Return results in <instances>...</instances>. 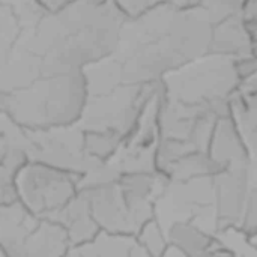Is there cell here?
<instances>
[{
	"mask_svg": "<svg viewBox=\"0 0 257 257\" xmlns=\"http://www.w3.org/2000/svg\"><path fill=\"white\" fill-rule=\"evenodd\" d=\"M169 245L187 257H235L218 238L190 220H175L166 229Z\"/></svg>",
	"mask_w": 257,
	"mask_h": 257,
	"instance_id": "12",
	"label": "cell"
},
{
	"mask_svg": "<svg viewBox=\"0 0 257 257\" xmlns=\"http://www.w3.org/2000/svg\"><path fill=\"white\" fill-rule=\"evenodd\" d=\"M20 35L21 30L8 0H0V66L9 57Z\"/></svg>",
	"mask_w": 257,
	"mask_h": 257,
	"instance_id": "21",
	"label": "cell"
},
{
	"mask_svg": "<svg viewBox=\"0 0 257 257\" xmlns=\"http://www.w3.org/2000/svg\"><path fill=\"white\" fill-rule=\"evenodd\" d=\"M134 238L137 244L152 257H161L169 247L166 230L163 229V224L157 217L146 221L134 235Z\"/></svg>",
	"mask_w": 257,
	"mask_h": 257,
	"instance_id": "20",
	"label": "cell"
},
{
	"mask_svg": "<svg viewBox=\"0 0 257 257\" xmlns=\"http://www.w3.org/2000/svg\"><path fill=\"white\" fill-rule=\"evenodd\" d=\"M247 0H199L197 6L208 15L212 24L233 15H239Z\"/></svg>",
	"mask_w": 257,
	"mask_h": 257,
	"instance_id": "23",
	"label": "cell"
},
{
	"mask_svg": "<svg viewBox=\"0 0 257 257\" xmlns=\"http://www.w3.org/2000/svg\"><path fill=\"white\" fill-rule=\"evenodd\" d=\"M208 53L233 60L256 57V32L248 29L241 15L212 24Z\"/></svg>",
	"mask_w": 257,
	"mask_h": 257,
	"instance_id": "13",
	"label": "cell"
},
{
	"mask_svg": "<svg viewBox=\"0 0 257 257\" xmlns=\"http://www.w3.org/2000/svg\"><path fill=\"white\" fill-rule=\"evenodd\" d=\"M161 257H187L185 254H182L178 248H175V247H172V245H169L167 247V250L164 251V254Z\"/></svg>",
	"mask_w": 257,
	"mask_h": 257,
	"instance_id": "26",
	"label": "cell"
},
{
	"mask_svg": "<svg viewBox=\"0 0 257 257\" xmlns=\"http://www.w3.org/2000/svg\"><path fill=\"white\" fill-rule=\"evenodd\" d=\"M0 257H6L5 256V253H3V250H2V247H0Z\"/></svg>",
	"mask_w": 257,
	"mask_h": 257,
	"instance_id": "28",
	"label": "cell"
},
{
	"mask_svg": "<svg viewBox=\"0 0 257 257\" xmlns=\"http://www.w3.org/2000/svg\"><path fill=\"white\" fill-rule=\"evenodd\" d=\"M26 131L29 137V161L59 169L78 179L99 163L84 152L83 130L77 123Z\"/></svg>",
	"mask_w": 257,
	"mask_h": 257,
	"instance_id": "8",
	"label": "cell"
},
{
	"mask_svg": "<svg viewBox=\"0 0 257 257\" xmlns=\"http://www.w3.org/2000/svg\"><path fill=\"white\" fill-rule=\"evenodd\" d=\"M78 193L86 199L90 214L101 232L111 235H136L130 211L117 182L81 188Z\"/></svg>",
	"mask_w": 257,
	"mask_h": 257,
	"instance_id": "10",
	"label": "cell"
},
{
	"mask_svg": "<svg viewBox=\"0 0 257 257\" xmlns=\"http://www.w3.org/2000/svg\"><path fill=\"white\" fill-rule=\"evenodd\" d=\"M81 257H152L131 235H111L99 232L95 239L78 247Z\"/></svg>",
	"mask_w": 257,
	"mask_h": 257,
	"instance_id": "17",
	"label": "cell"
},
{
	"mask_svg": "<svg viewBox=\"0 0 257 257\" xmlns=\"http://www.w3.org/2000/svg\"><path fill=\"white\" fill-rule=\"evenodd\" d=\"M21 33L32 32L48 12L38 0H8Z\"/></svg>",
	"mask_w": 257,
	"mask_h": 257,
	"instance_id": "22",
	"label": "cell"
},
{
	"mask_svg": "<svg viewBox=\"0 0 257 257\" xmlns=\"http://www.w3.org/2000/svg\"><path fill=\"white\" fill-rule=\"evenodd\" d=\"M17 202L27 211L51 218L78 193V178L59 169L29 161L15 179Z\"/></svg>",
	"mask_w": 257,
	"mask_h": 257,
	"instance_id": "7",
	"label": "cell"
},
{
	"mask_svg": "<svg viewBox=\"0 0 257 257\" xmlns=\"http://www.w3.org/2000/svg\"><path fill=\"white\" fill-rule=\"evenodd\" d=\"M69 2H74V0H63V5H66V3H69Z\"/></svg>",
	"mask_w": 257,
	"mask_h": 257,
	"instance_id": "29",
	"label": "cell"
},
{
	"mask_svg": "<svg viewBox=\"0 0 257 257\" xmlns=\"http://www.w3.org/2000/svg\"><path fill=\"white\" fill-rule=\"evenodd\" d=\"M50 220L56 221L63 227L71 247L84 245L92 239H95L101 232L90 214L86 199L80 193H77V196L71 199Z\"/></svg>",
	"mask_w": 257,
	"mask_h": 257,
	"instance_id": "15",
	"label": "cell"
},
{
	"mask_svg": "<svg viewBox=\"0 0 257 257\" xmlns=\"http://www.w3.org/2000/svg\"><path fill=\"white\" fill-rule=\"evenodd\" d=\"M241 83L233 59L206 53L166 74L161 81L164 98L215 110L229 116V99Z\"/></svg>",
	"mask_w": 257,
	"mask_h": 257,
	"instance_id": "4",
	"label": "cell"
},
{
	"mask_svg": "<svg viewBox=\"0 0 257 257\" xmlns=\"http://www.w3.org/2000/svg\"><path fill=\"white\" fill-rule=\"evenodd\" d=\"M62 257H81V254H80L78 247H71Z\"/></svg>",
	"mask_w": 257,
	"mask_h": 257,
	"instance_id": "27",
	"label": "cell"
},
{
	"mask_svg": "<svg viewBox=\"0 0 257 257\" xmlns=\"http://www.w3.org/2000/svg\"><path fill=\"white\" fill-rule=\"evenodd\" d=\"M206 154L217 169V173L235 167L254 166V158L248 154L238 130L229 116L217 119Z\"/></svg>",
	"mask_w": 257,
	"mask_h": 257,
	"instance_id": "11",
	"label": "cell"
},
{
	"mask_svg": "<svg viewBox=\"0 0 257 257\" xmlns=\"http://www.w3.org/2000/svg\"><path fill=\"white\" fill-rule=\"evenodd\" d=\"M123 20L113 0H74L48 11L15 44L42 59V75L81 71L114 51Z\"/></svg>",
	"mask_w": 257,
	"mask_h": 257,
	"instance_id": "2",
	"label": "cell"
},
{
	"mask_svg": "<svg viewBox=\"0 0 257 257\" xmlns=\"http://www.w3.org/2000/svg\"><path fill=\"white\" fill-rule=\"evenodd\" d=\"M0 247L6 257H62L71 244L60 224L14 202L0 205Z\"/></svg>",
	"mask_w": 257,
	"mask_h": 257,
	"instance_id": "5",
	"label": "cell"
},
{
	"mask_svg": "<svg viewBox=\"0 0 257 257\" xmlns=\"http://www.w3.org/2000/svg\"><path fill=\"white\" fill-rule=\"evenodd\" d=\"M215 230H238L250 196L256 191L254 166L235 167L212 176Z\"/></svg>",
	"mask_w": 257,
	"mask_h": 257,
	"instance_id": "9",
	"label": "cell"
},
{
	"mask_svg": "<svg viewBox=\"0 0 257 257\" xmlns=\"http://www.w3.org/2000/svg\"><path fill=\"white\" fill-rule=\"evenodd\" d=\"M212 23L199 8L155 6L125 17L111 57L123 84H157L170 71L208 53Z\"/></svg>",
	"mask_w": 257,
	"mask_h": 257,
	"instance_id": "1",
	"label": "cell"
},
{
	"mask_svg": "<svg viewBox=\"0 0 257 257\" xmlns=\"http://www.w3.org/2000/svg\"><path fill=\"white\" fill-rule=\"evenodd\" d=\"M47 11H56L63 6V0H38Z\"/></svg>",
	"mask_w": 257,
	"mask_h": 257,
	"instance_id": "25",
	"label": "cell"
},
{
	"mask_svg": "<svg viewBox=\"0 0 257 257\" xmlns=\"http://www.w3.org/2000/svg\"><path fill=\"white\" fill-rule=\"evenodd\" d=\"M114 5L120 9L125 17L140 15L160 5H172L178 8H191L197 6L199 0H113Z\"/></svg>",
	"mask_w": 257,
	"mask_h": 257,
	"instance_id": "24",
	"label": "cell"
},
{
	"mask_svg": "<svg viewBox=\"0 0 257 257\" xmlns=\"http://www.w3.org/2000/svg\"><path fill=\"white\" fill-rule=\"evenodd\" d=\"M229 117L238 130L248 154L254 158L257 136V75L241 80L229 99Z\"/></svg>",
	"mask_w": 257,
	"mask_h": 257,
	"instance_id": "14",
	"label": "cell"
},
{
	"mask_svg": "<svg viewBox=\"0 0 257 257\" xmlns=\"http://www.w3.org/2000/svg\"><path fill=\"white\" fill-rule=\"evenodd\" d=\"M217 169L209 160L206 151L191 152L181 160H178L167 172V179L170 181H191L196 178L214 176Z\"/></svg>",
	"mask_w": 257,
	"mask_h": 257,
	"instance_id": "18",
	"label": "cell"
},
{
	"mask_svg": "<svg viewBox=\"0 0 257 257\" xmlns=\"http://www.w3.org/2000/svg\"><path fill=\"white\" fill-rule=\"evenodd\" d=\"M158 86L160 83L146 86L125 84L104 95L86 96L77 122L78 128L83 131H114L125 140Z\"/></svg>",
	"mask_w": 257,
	"mask_h": 257,
	"instance_id": "6",
	"label": "cell"
},
{
	"mask_svg": "<svg viewBox=\"0 0 257 257\" xmlns=\"http://www.w3.org/2000/svg\"><path fill=\"white\" fill-rule=\"evenodd\" d=\"M86 102L81 71L42 75L6 96L3 113L24 130L75 125Z\"/></svg>",
	"mask_w": 257,
	"mask_h": 257,
	"instance_id": "3",
	"label": "cell"
},
{
	"mask_svg": "<svg viewBox=\"0 0 257 257\" xmlns=\"http://www.w3.org/2000/svg\"><path fill=\"white\" fill-rule=\"evenodd\" d=\"M42 75V59L17 44L0 66V93L9 95L27 87Z\"/></svg>",
	"mask_w": 257,
	"mask_h": 257,
	"instance_id": "16",
	"label": "cell"
},
{
	"mask_svg": "<svg viewBox=\"0 0 257 257\" xmlns=\"http://www.w3.org/2000/svg\"><path fill=\"white\" fill-rule=\"evenodd\" d=\"M123 143V137L114 131H83V149L96 161L111 160Z\"/></svg>",
	"mask_w": 257,
	"mask_h": 257,
	"instance_id": "19",
	"label": "cell"
}]
</instances>
